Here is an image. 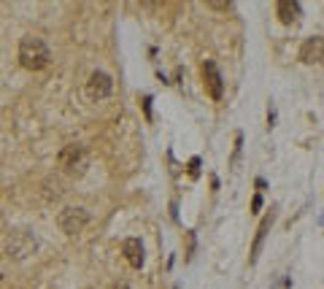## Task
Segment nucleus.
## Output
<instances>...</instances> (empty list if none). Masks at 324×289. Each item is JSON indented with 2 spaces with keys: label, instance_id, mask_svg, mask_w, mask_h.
Returning <instances> with one entry per match:
<instances>
[{
  "label": "nucleus",
  "instance_id": "nucleus-1",
  "mask_svg": "<svg viewBox=\"0 0 324 289\" xmlns=\"http://www.w3.org/2000/svg\"><path fill=\"white\" fill-rule=\"evenodd\" d=\"M19 62H22V68H27V71H43L46 65L52 62V52H49L43 38L25 35L22 41H19Z\"/></svg>",
  "mask_w": 324,
  "mask_h": 289
},
{
  "label": "nucleus",
  "instance_id": "nucleus-2",
  "mask_svg": "<svg viewBox=\"0 0 324 289\" xmlns=\"http://www.w3.org/2000/svg\"><path fill=\"white\" fill-rule=\"evenodd\" d=\"M57 162H60V168L68 176H84L89 168V151L81 143H68V146H62L60 154H57Z\"/></svg>",
  "mask_w": 324,
  "mask_h": 289
},
{
  "label": "nucleus",
  "instance_id": "nucleus-3",
  "mask_svg": "<svg viewBox=\"0 0 324 289\" xmlns=\"http://www.w3.org/2000/svg\"><path fill=\"white\" fill-rule=\"evenodd\" d=\"M3 249H6L8 257H14L16 262H22V259L33 257L38 252V240H35L33 233H27V230H11L3 240Z\"/></svg>",
  "mask_w": 324,
  "mask_h": 289
},
{
  "label": "nucleus",
  "instance_id": "nucleus-4",
  "mask_svg": "<svg viewBox=\"0 0 324 289\" xmlns=\"http://www.w3.org/2000/svg\"><path fill=\"white\" fill-rule=\"evenodd\" d=\"M87 225H89V214H87V208H81V206H65L60 214H57V227H60L65 235H79Z\"/></svg>",
  "mask_w": 324,
  "mask_h": 289
},
{
  "label": "nucleus",
  "instance_id": "nucleus-5",
  "mask_svg": "<svg viewBox=\"0 0 324 289\" xmlns=\"http://www.w3.org/2000/svg\"><path fill=\"white\" fill-rule=\"evenodd\" d=\"M200 73H203L205 92L211 95L214 100H222V95H224V79H222V73H219L216 62L214 60H203V65H200Z\"/></svg>",
  "mask_w": 324,
  "mask_h": 289
},
{
  "label": "nucleus",
  "instance_id": "nucleus-6",
  "mask_svg": "<svg viewBox=\"0 0 324 289\" xmlns=\"http://www.w3.org/2000/svg\"><path fill=\"white\" fill-rule=\"evenodd\" d=\"M113 92V79L108 73H103V71H95L89 79H87V98L89 100H106L108 95Z\"/></svg>",
  "mask_w": 324,
  "mask_h": 289
},
{
  "label": "nucleus",
  "instance_id": "nucleus-7",
  "mask_svg": "<svg viewBox=\"0 0 324 289\" xmlns=\"http://www.w3.org/2000/svg\"><path fill=\"white\" fill-rule=\"evenodd\" d=\"M300 62L306 65H324V38L321 35H313L306 38L300 46Z\"/></svg>",
  "mask_w": 324,
  "mask_h": 289
},
{
  "label": "nucleus",
  "instance_id": "nucleus-8",
  "mask_svg": "<svg viewBox=\"0 0 324 289\" xmlns=\"http://www.w3.org/2000/svg\"><path fill=\"white\" fill-rule=\"evenodd\" d=\"M122 252H125L127 262L132 268H144V243H141L138 238H125V243H122Z\"/></svg>",
  "mask_w": 324,
  "mask_h": 289
},
{
  "label": "nucleus",
  "instance_id": "nucleus-9",
  "mask_svg": "<svg viewBox=\"0 0 324 289\" xmlns=\"http://www.w3.org/2000/svg\"><path fill=\"white\" fill-rule=\"evenodd\" d=\"M275 221V214L270 211V216H265L262 221H260V227H257V238H254V246H251V254H249V262L254 265L257 262V257H260V249H262V240H265V235H268V230H270V225Z\"/></svg>",
  "mask_w": 324,
  "mask_h": 289
},
{
  "label": "nucleus",
  "instance_id": "nucleus-10",
  "mask_svg": "<svg viewBox=\"0 0 324 289\" xmlns=\"http://www.w3.org/2000/svg\"><path fill=\"white\" fill-rule=\"evenodd\" d=\"M275 14H279V19L284 25H292V22H297V16H300V3L297 0H281Z\"/></svg>",
  "mask_w": 324,
  "mask_h": 289
},
{
  "label": "nucleus",
  "instance_id": "nucleus-11",
  "mask_svg": "<svg viewBox=\"0 0 324 289\" xmlns=\"http://www.w3.org/2000/svg\"><path fill=\"white\" fill-rule=\"evenodd\" d=\"M189 173H192V179H197L200 176V160L195 157L192 162H189Z\"/></svg>",
  "mask_w": 324,
  "mask_h": 289
},
{
  "label": "nucleus",
  "instance_id": "nucleus-12",
  "mask_svg": "<svg viewBox=\"0 0 324 289\" xmlns=\"http://www.w3.org/2000/svg\"><path fill=\"white\" fill-rule=\"evenodd\" d=\"M260 208H262V195H254V200H251V211L257 214Z\"/></svg>",
  "mask_w": 324,
  "mask_h": 289
},
{
  "label": "nucleus",
  "instance_id": "nucleus-13",
  "mask_svg": "<svg viewBox=\"0 0 324 289\" xmlns=\"http://www.w3.org/2000/svg\"><path fill=\"white\" fill-rule=\"evenodd\" d=\"M144 105H146V117H151V98H144Z\"/></svg>",
  "mask_w": 324,
  "mask_h": 289
}]
</instances>
